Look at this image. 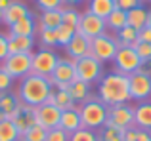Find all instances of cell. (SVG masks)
Returning <instances> with one entry per match:
<instances>
[{
	"mask_svg": "<svg viewBox=\"0 0 151 141\" xmlns=\"http://www.w3.org/2000/svg\"><path fill=\"white\" fill-rule=\"evenodd\" d=\"M128 86H130V97L136 101H145L151 97V73L144 67L136 73L128 74Z\"/></svg>",
	"mask_w": 151,
	"mask_h": 141,
	"instance_id": "cell-6",
	"label": "cell"
},
{
	"mask_svg": "<svg viewBox=\"0 0 151 141\" xmlns=\"http://www.w3.org/2000/svg\"><path fill=\"white\" fill-rule=\"evenodd\" d=\"M126 17H128V27H132V29H136V31H142L147 25L149 11L145 10V8L138 6V8H134V10L126 11Z\"/></svg>",
	"mask_w": 151,
	"mask_h": 141,
	"instance_id": "cell-24",
	"label": "cell"
},
{
	"mask_svg": "<svg viewBox=\"0 0 151 141\" xmlns=\"http://www.w3.org/2000/svg\"><path fill=\"white\" fill-rule=\"evenodd\" d=\"M124 132L126 130L105 124L103 128L98 130V141H124Z\"/></svg>",
	"mask_w": 151,
	"mask_h": 141,
	"instance_id": "cell-29",
	"label": "cell"
},
{
	"mask_svg": "<svg viewBox=\"0 0 151 141\" xmlns=\"http://www.w3.org/2000/svg\"><path fill=\"white\" fill-rule=\"evenodd\" d=\"M77 80V70H75V59H63L59 57L58 65H55L54 73L50 74V82L52 86H59V84H71Z\"/></svg>",
	"mask_w": 151,
	"mask_h": 141,
	"instance_id": "cell-12",
	"label": "cell"
},
{
	"mask_svg": "<svg viewBox=\"0 0 151 141\" xmlns=\"http://www.w3.org/2000/svg\"><path fill=\"white\" fill-rule=\"evenodd\" d=\"M113 61H115V67H117V73H122V74H132L138 69L144 67L136 50L128 48V46H119V52Z\"/></svg>",
	"mask_w": 151,
	"mask_h": 141,
	"instance_id": "cell-10",
	"label": "cell"
},
{
	"mask_svg": "<svg viewBox=\"0 0 151 141\" xmlns=\"http://www.w3.org/2000/svg\"><path fill=\"white\" fill-rule=\"evenodd\" d=\"M138 132H140V130H138L136 126H134V128H128V130L124 132V141H136L138 139Z\"/></svg>",
	"mask_w": 151,
	"mask_h": 141,
	"instance_id": "cell-43",
	"label": "cell"
},
{
	"mask_svg": "<svg viewBox=\"0 0 151 141\" xmlns=\"http://www.w3.org/2000/svg\"><path fill=\"white\" fill-rule=\"evenodd\" d=\"M10 120L15 124V128L19 130V134H25L29 128H33L35 124H37V113H35V107L33 105H27V103H21Z\"/></svg>",
	"mask_w": 151,
	"mask_h": 141,
	"instance_id": "cell-14",
	"label": "cell"
},
{
	"mask_svg": "<svg viewBox=\"0 0 151 141\" xmlns=\"http://www.w3.org/2000/svg\"><path fill=\"white\" fill-rule=\"evenodd\" d=\"M21 105L17 92H0V113L6 115V118H12L14 113L17 111V107Z\"/></svg>",
	"mask_w": 151,
	"mask_h": 141,
	"instance_id": "cell-21",
	"label": "cell"
},
{
	"mask_svg": "<svg viewBox=\"0 0 151 141\" xmlns=\"http://www.w3.org/2000/svg\"><path fill=\"white\" fill-rule=\"evenodd\" d=\"M8 50H10V53H33L35 52V36L8 34Z\"/></svg>",
	"mask_w": 151,
	"mask_h": 141,
	"instance_id": "cell-16",
	"label": "cell"
},
{
	"mask_svg": "<svg viewBox=\"0 0 151 141\" xmlns=\"http://www.w3.org/2000/svg\"><path fill=\"white\" fill-rule=\"evenodd\" d=\"M29 15H31V10H29V8H27L23 2H19V0H14V4H12L6 11H4V25H6V27H12L14 23H17L19 19L29 17Z\"/></svg>",
	"mask_w": 151,
	"mask_h": 141,
	"instance_id": "cell-19",
	"label": "cell"
},
{
	"mask_svg": "<svg viewBox=\"0 0 151 141\" xmlns=\"http://www.w3.org/2000/svg\"><path fill=\"white\" fill-rule=\"evenodd\" d=\"M67 50V56L71 59H81V57H86L90 56V38H86L84 34L81 33H75V36L71 38V42L65 46Z\"/></svg>",
	"mask_w": 151,
	"mask_h": 141,
	"instance_id": "cell-15",
	"label": "cell"
},
{
	"mask_svg": "<svg viewBox=\"0 0 151 141\" xmlns=\"http://www.w3.org/2000/svg\"><path fill=\"white\" fill-rule=\"evenodd\" d=\"M142 2H151V0H142Z\"/></svg>",
	"mask_w": 151,
	"mask_h": 141,
	"instance_id": "cell-49",
	"label": "cell"
},
{
	"mask_svg": "<svg viewBox=\"0 0 151 141\" xmlns=\"http://www.w3.org/2000/svg\"><path fill=\"white\" fill-rule=\"evenodd\" d=\"M81 11L75 10V8L67 6V8H61V17H63V23L73 29H78V23H81Z\"/></svg>",
	"mask_w": 151,
	"mask_h": 141,
	"instance_id": "cell-33",
	"label": "cell"
},
{
	"mask_svg": "<svg viewBox=\"0 0 151 141\" xmlns=\"http://www.w3.org/2000/svg\"><path fill=\"white\" fill-rule=\"evenodd\" d=\"M38 38H40L42 48H54V46H58L55 29H38Z\"/></svg>",
	"mask_w": 151,
	"mask_h": 141,
	"instance_id": "cell-34",
	"label": "cell"
},
{
	"mask_svg": "<svg viewBox=\"0 0 151 141\" xmlns=\"http://www.w3.org/2000/svg\"><path fill=\"white\" fill-rule=\"evenodd\" d=\"M115 8H117V2H115V0H90L88 10L92 11V14H96L98 17L107 19Z\"/></svg>",
	"mask_w": 151,
	"mask_h": 141,
	"instance_id": "cell-26",
	"label": "cell"
},
{
	"mask_svg": "<svg viewBox=\"0 0 151 141\" xmlns=\"http://www.w3.org/2000/svg\"><path fill=\"white\" fill-rule=\"evenodd\" d=\"M115 2H117V8H121L124 11H130L134 8L142 6V0H115Z\"/></svg>",
	"mask_w": 151,
	"mask_h": 141,
	"instance_id": "cell-40",
	"label": "cell"
},
{
	"mask_svg": "<svg viewBox=\"0 0 151 141\" xmlns=\"http://www.w3.org/2000/svg\"><path fill=\"white\" fill-rule=\"evenodd\" d=\"M58 61H59V56L52 48H40L37 52H33V70L31 73L50 78V74L54 73Z\"/></svg>",
	"mask_w": 151,
	"mask_h": 141,
	"instance_id": "cell-7",
	"label": "cell"
},
{
	"mask_svg": "<svg viewBox=\"0 0 151 141\" xmlns=\"http://www.w3.org/2000/svg\"><path fill=\"white\" fill-rule=\"evenodd\" d=\"M134 122L136 128L151 132V101H140L134 107Z\"/></svg>",
	"mask_w": 151,
	"mask_h": 141,
	"instance_id": "cell-18",
	"label": "cell"
},
{
	"mask_svg": "<svg viewBox=\"0 0 151 141\" xmlns=\"http://www.w3.org/2000/svg\"><path fill=\"white\" fill-rule=\"evenodd\" d=\"M117 52H119L117 38L111 36V34H107V33H103L100 36H96V38L90 40V56H92L94 59H98L100 63L115 59Z\"/></svg>",
	"mask_w": 151,
	"mask_h": 141,
	"instance_id": "cell-4",
	"label": "cell"
},
{
	"mask_svg": "<svg viewBox=\"0 0 151 141\" xmlns=\"http://www.w3.org/2000/svg\"><path fill=\"white\" fill-rule=\"evenodd\" d=\"M71 134H67L61 128H54V130H48V135H46V141H69Z\"/></svg>",
	"mask_w": 151,
	"mask_h": 141,
	"instance_id": "cell-37",
	"label": "cell"
},
{
	"mask_svg": "<svg viewBox=\"0 0 151 141\" xmlns=\"http://www.w3.org/2000/svg\"><path fill=\"white\" fill-rule=\"evenodd\" d=\"M98 97L107 107L128 103L132 99L130 97V86H128V74L122 73L105 74L98 84Z\"/></svg>",
	"mask_w": 151,
	"mask_h": 141,
	"instance_id": "cell-1",
	"label": "cell"
},
{
	"mask_svg": "<svg viewBox=\"0 0 151 141\" xmlns=\"http://www.w3.org/2000/svg\"><path fill=\"white\" fill-rule=\"evenodd\" d=\"M107 21V27L109 29H113V31H121V29H124L126 25H128V17H126V11L124 10H121V8H115L113 11L109 14V17L105 19Z\"/></svg>",
	"mask_w": 151,
	"mask_h": 141,
	"instance_id": "cell-28",
	"label": "cell"
},
{
	"mask_svg": "<svg viewBox=\"0 0 151 141\" xmlns=\"http://www.w3.org/2000/svg\"><path fill=\"white\" fill-rule=\"evenodd\" d=\"M12 84H14V78H12L6 70L0 69V92H10Z\"/></svg>",
	"mask_w": 151,
	"mask_h": 141,
	"instance_id": "cell-39",
	"label": "cell"
},
{
	"mask_svg": "<svg viewBox=\"0 0 151 141\" xmlns=\"http://www.w3.org/2000/svg\"><path fill=\"white\" fill-rule=\"evenodd\" d=\"M75 33H77V29H73V27H69V25H65V23H61V25L55 29L58 46H63V48H65V46L71 42V38L75 36Z\"/></svg>",
	"mask_w": 151,
	"mask_h": 141,
	"instance_id": "cell-32",
	"label": "cell"
},
{
	"mask_svg": "<svg viewBox=\"0 0 151 141\" xmlns=\"http://www.w3.org/2000/svg\"><path fill=\"white\" fill-rule=\"evenodd\" d=\"M0 23H4V11L0 10Z\"/></svg>",
	"mask_w": 151,
	"mask_h": 141,
	"instance_id": "cell-47",
	"label": "cell"
},
{
	"mask_svg": "<svg viewBox=\"0 0 151 141\" xmlns=\"http://www.w3.org/2000/svg\"><path fill=\"white\" fill-rule=\"evenodd\" d=\"M35 113H37V124H40L46 130H54V128H59V120H61V111H59L55 105L52 103H42L38 107H35Z\"/></svg>",
	"mask_w": 151,
	"mask_h": 141,
	"instance_id": "cell-13",
	"label": "cell"
},
{
	"mask_svg": "<svg viewBox=\"0 0 151 141\" xmlns=\"http://www.w3.org/2000/svg\"><path fill=\"white\" fill-rule=\"evenodd\" d=\"M117 42H119V46H128V48L136 50V46L140 44V40H138V31L126 25L124 29H121L117 33Z\"/></svg>",
	"mask_w": 151,
	"mask_h": 141,
	"instance_id": "cell-27",
	"label": "cell"
},
{
	"mask_svg": "<svg viewBox=\"0 0 151 141\" xmlns=\"http://www.w3.org/2000/svg\"><path fill=\"white\" fill-rule=\"evenodd\" d=\"M48 103L55 105L59 111H67V109L77 107V103L73 101V97H71V93L67 92V90H55V88H54V92H52V95L48 97Z\"/></svg>",
	"mask_w": 151,
	"mask_h": 141,
	"instance_id": "cell-22",
	"label": "cell"
},
{
	"mask_svg": "<svg viewBox=\"0 0 151 141\" xmlns=\"http://www.w3.org/2000/svg\"><path fill=\"white\" fill-rule=\"evenodd\" d=\"M46 135H48V130L42 128L40 124H35V126L29 128L25 134H21L19 141H46Z\"/></svg>",
	"mask_w": 151,
	"mask_h": 141,
	"instance_id": "cell-31",
	"label": "cell"
},
{
	"mask_svg": "<svg viewBox=\"0 0 151 141\" xmlns=\"http://www.w3.org/2000/svg\"><path fill=\"white\" fill-rule=\"evenodd\" d=\"M54 92V86H52L48 76H38V74H27L25 78H21L17 88V95L21 103L33 105V107H38V105L46 103L48 97Z\"/></svg>",
	"mask_w": 151,
	"mask_h": 141,
	"instance_id": "cell-2",
	"label": "cell"
},
{
	"mask_svg": "<svg viewBox=\"0 0 151 141\" xmlns=\"http://www.w3.org/2000/svg\"><path fill=\"white\" fill-rule=\"evenodd\" d=\"M19 137H21V134L12 120L0 122V141H19Z\"/></svg>",
	"mask_w": 151,
	"mask_h": 141,
	"instance_id": "cell-30",
	"label": "cell"
},
{
	"mask_svg": "<svg viewBox=\"0 0 151 141\" xmlns=\"http://www.w3.org/2000/svg\"><path fill=\"white\" fill-rule=\"evenodd\" d=\"M12 4H14V0H0V10H2V11H6L8 8L12 6Z\"/></svg>",
	"mask_w": 151,
	"mask_h": 141,
	"instance_id": "cell-45",
	"label": "cell"
},
{
	"mask_svg": "<svg viewBox=\"0 0 151 141\" xmlns=\"http://www.w3.org/2000/svg\"><path fill=\"white\" fill-rule=\"evenodd\" d=\"M75 70H77V80H82L86 84H94L100 82L101 78V63L94 59L92 56L81 57L75 61Z\"/></svg>",
	"mask_w": 151,
	"mask_h": 141,
	"instance_id": "cell-9",
	"label": "cell"
},
{
	"mask_svg": "<svg viewBox=\"0 0 151 141\" xmlns=\"http://www.w3.org/2000/svg\"><path fill=\"white\" fill-rule=\"evenodd\" d=\"M147 25L151 27V11H149V19H147Z\"/></svg>",
	"mask_w": 151,
	"mask_h": 141,
	"instance_id": "cell-48",
	"label": "cell"
},
{
	"mask_svg": "<svg viewBox=\"0 0 151 141\" xmlns=\"http://www.w3.org/2000/svg\"><path fill=\"white\" fill-rule=\"evenodd\" d=\"M78 2H82V0H63V4H69V6H75Z\"/></svg>",
	"mask_w": 151,
	"mask_h": 141,
	"instance_id": "cell-46",
	"label": "cell"
},
{
	"mask_svg": "<svg viewBox=\"0 0 151 141\" xmlns=\"http://www.w3.org/2000/svg\"><path fill=\"white\" fill-rule=\"evenodd\" d=\"M0 69L6 70L12 78H25L33 70V53H10L0 63Z\"/></svg>",
	"mask_w": 151,
	"mask_h": 141,
	"instance_id": "cell-5",
	"label": "cell"
},
{
	"mask_svg": "<svg viewBox=\"0 0 151 141\" xmlns=\"http://www.w3.org/2000/svg\"><path fill=\"white\" fill-rule=\"evenodd\" d=\"M78 113H81L82 128H88V130L98 132L107 122V105L103 103L100 97L92 95L88 101L78 105Z\"/></svg>",
	"mask_w": 151,
	"mask_h": 141,
	"instance_id": "cell-3",
	"label": "cell"
},
{
	"mask_svg": "<svg viewBox=\"0 0 151 141\" xmlns=\"http://www.w3.org/2000/svg\"><path fill=\"white\" fill-rule=\"evenodd\" d=\"M109 126H117L121 130H128L134 128V107L128 103L124 105H113V107H107V122Z\"/></svg>",
	"mask_w": 151,
	"mask_h": 141,
	"instance_id": "cell-8",
	"label": "cell"
},
{
	"mask_svg": "<svg viewBox=\"0 0 151 141\" xmlns=\"http://www.w3.org/2000/svg\"><path fill=\"white\" fill-rule=\"evenodd\" d=\"M61 23H63L61 8L59 10H48L42 11L40 17H38V29H58Z\"/></svg>",
	"mask_w": 151,
	"mask_h": 141,
	"instance_id": "cell-25",
	"label": "cell"
},
{
	"mask_svg": "<svg viewBox=\"0 0 151 141\" xmlns=\"http://www.w3.org/2000/svg\"><path fill=\"white\" fill-rule=\"evenodd\" d=\"M138 130H140V128H138ZM136 141H151V132L140 130V132H138V139Z\"/></svg>",
	"mask_w": 151,
	"mask_h": 141,
	"instance_id": "cell-44",
	"label": "cell"
},
{
	"mask_svg": "<svg viewBox=\"0 0 151 141\" xmlns=\"http://www.w3.org/2000/svg\"><path fill=\"white\" fill-rule=\"evenodd\" d=\"M138 40L151 44V27H149V25H145L142 31H138Z\"/></svg>",
	"mask_w": 151,
	"mask_h": 141,
	"instance_id": "cell-42",
	"label": "cell"
},
{
	"mask_svg": "<svg viewBox=\"0 0 151 141\" xmlns=\"http://www.w3.org/2000/svg\"><path fill=\"white\" fill-rule=\"evenodd\" d=\"M35 33H37V23L33 15L23 17L12 27H8V34H15V36H35Z\"/></svg>",
	"mask_w": 151,
	"mask_h": 141,
	"instance_id": "cell-20",
	"label": "cell"
},
{
	"mask_svg": "<svg viewBox=\"0 0 151 141\" xmlns=\"http://www.w3.org/2000/svg\"><path fill=\"white\" fill-rule=\"evenodd\" d=\"M136 53L138 57L142 59V63H151V44H147V42H140V44L136 46Z\"/></svg>",
	"mask_w": 151,
	"mask_h": 141,
	"instance_id": "cell-36",
	"label": "cell"
},
{
	"mask_svg": "<svg viewBox=\"0 0 151 141\" xmlns=\"http://www.w3.org/2000/svg\"><path fill=\"white\" fill-rule=\"evenodd\" d=\"M105 29H107V21L103 17H98L96 14H92L90 10H86L84 14L81 15V23H78V29H77V33H81V34H84L86 38H96V36H100V34L105 33Z\"/></svg>",
	"mask_w": 151,
	"mask_h": 141,
	"instance_id": "cell-11",
	"label": "cell"
},
{
	"mask_svg": "<svg viewBox=\"0 0 151 141\" xmlns=\"http://www.w3.org/2000/svg\"><path fill=\"white\" fill-rule=\"evenodd\" d=\"M8 56H10V50H8V34L0 33V63H2Z\"/></svg>",
	"mask_w": 151,
	"mask_h": 141,
	"instance_id": "cell-41",
	"label": "cell"
},
{
	"mask_svg": "<svg viewBox=\"0 0 151 141\" xmlns=\"http://www.w3.org/2000/svg\"><path fill=\"white\" fill-rule=\"evenodd\" d=\"M67 92L71 93V97H73V101L77 105H82L84 101H88L90 97H92V93H90V84H86V82H82V80L71 82Z\"/></svg>",
	"mask_w": 151,
	"mask_h": 141,
	"instance_id": "cell-23",
	"label": "cell"
},
{
	"mask_svg": "<svg viewBox=\"0 0 151 141\" xmlns=\"http://www.w3.org/2000/svg\"><path fill=\"white\" fill-rule=\"evenodd\" d=\"M69 141H98V132L88 130V128H81V130L71 134Z\"/></svg>",
	"mask_w": 151,
	"mask_h": 141,
	"instance_id": "cell-35",
	"label": "cell"
},
{
	"mask_svg": "<svg viewBox=\"0 0 151 141\" xmlns=\"http://www.w3.org/2000/svg\"><path fill=\"white\" fill-rule=\"evenodd\" d=\"M37 4L42 11H48V10H59L63 6V0H37Z\"/></svg>",
	"mask_w": 151,
	"mask_h": 141,
	"instance_id": "cell-38",
	"label": "cell"
},
{
	"mask_svg": "<svg viewBox=\"0 0 151 141\" xmlns=\"http://www.w3.org/2000/svg\"><path fill=\"white\" fill-rule=\"evenodd\" d=\"M59 128H61V130H65L67 134H73V132L81 130V128H82V120H81V113H78V107H75V109H67V111H61Z\"/></svg>",
	"mask_w": 151,
	"mask_h": 141,
	"instance_id": "cell-17",
	"label": "cell"
}]
</instances>
